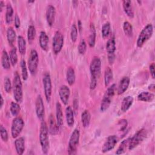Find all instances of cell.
Returning <instances> with one entry per match:
<instances>
[{
	"label": "cell",
	"instance_id": "c3c4849f",
	"mask_svg": "<svg viewBox=\"0 0 155 155\" xmlns=\"http://www.w3.org/2000/svg\"><path fill=\"white\" fill-rule=\"evenodd\" d=\"M108 62L110 63V65L113 64L115 60V54H108Z\"/></svg>",
	"mask_w": 155,
	"mask_h": 155
},
{
	"label": "cell",
	"instance_id": "30bf717a",
	"mask_svg": "<svg viewBox=\"0 0 155 155\" xmlns=\"http://www.w3.org/2000/svg\"><path fill=\"white\" fill-rule=\"evenodd\" d=\"M42 83L44 86V91L45 99L47 102H49L51 100V92H52V84H51V76L48 72H46L44 73L42 78Z\"/></svg>",
	"mask_w": 155,
	"mask_h": 155
},
{
	"label": "cell",
	"instance_id": "4fadbf2b",
	"mask_svg": "<svg viewBox=\"0 0 155 155\" xmlns=\"http://www.w3.org/2000/svg\"><path fill=\"white\" fill-rule=\"evenodd\" d=\"M35 110L36 114L38 119L42 120L45 114V108L43 100L41 95H38L35 102Z\"/></svg>",
	"mask_w": 155,
	"mask_h": 155
},
{
	"label": "cell",
	"instance_id": "ee69618b",
	"mask_svg": "<svg viewBox=\"0 0 155 155\" xmlns=\"http://www.w3.org/2000/svg\"><path fill=\"white\" fill-rule=\"evenodd\" d=\"M0 134H1V139L5 142H7V140L8 139V133H7V130L5 128V127L2 125H1L0 126Z\"/></svg>",
	"mask_w": 155,
	"mask_h": 155
},
{
	"label": "cell",
	"instance_id": "f6af8a7d",
	"mask_svg": "<svg viewBox=\"0 0 155 155\" xmlns=\"http://www.w3.org/2000/svg\"><path fill=\"white\" fill-rule=\"evenodd\" d=\"M14 22H15V26L16 28H19L20 25H21V22H20V19L19 17L18 16V15H15V18H14Z\"/></svg>",
	"mask_w": 155,
	"mask_h": 155
},
{
	"label": "cell",
	"instance_id": "44dd1931",
	"mask_svg": "<svg viewBox=\"0 0 155 155\" xmlns=\"http://www.w3.org/2000/svg\"><path fill=\"white\" fill-rule=\"evenodd\" d=\"M56 119L59 127H62L64 124L63 112L62 106L59 102H57L56 104Z\"/></svg>",
	"mask_w": 155,
	"mask_h": 155
},
{
	"label": "cell",
	"instance_id": "3957f363",
	"mask_svg": "<svg viewBox=\"0 0 155 155\" xmlns=\"http://www.w3.org/2000/svg\"><path fill=\"white\" fill-rule=\"evenodd\" d=\"M12 88L15 100L18 103L22 102L23 99L22 84L20 76L17 71H15L14 73Z\"/></svg>",
	"mask_w": 155,
	"mask_h": 155
},
{
	"label": "cell",
	"instance_id": "ac0fdd59",
	"mask_svg": "<svg viewBox=\"0 0 155 155\" xmlns=\"http://www.w3.org/2000/svg\"><path fill=\"white\" fill-rule=\"evenodd\" d=\"M65 118L67 124L69 127H72L74 124V111L70 106H68L65 108Z\"/></svg>",
	"mask_w": 155,
	"mask_h": 155
},
{
	"label": "cell",
	"instance_id": "b9f144b4",
	"mask_svg": "<svg viewBox=\"0 0 155 155\" xmlns=\"http://www.w3.org/2000/svg\"><path fill=\"white\" fill-rule=\"evenodd\" d=\"M78 52L81 54H84L87 50V43L84 39H82L78 45Z\"/></svg>",
	"mask_w": 155,
	"mask_h": 155
},
{
	"label": "cell",
	"instance_id": "e575fe53",
	"mask_svg": "<svg viewBox=\"0 0 155 155\" xmlns=\"http://www.w3.org/2000/svg\"><path fill=\"white\" fill-rule=\"evenodd\" d=\"M9 57H10V60L11 64L13 67L15 66L16 64L18 62V55H17V50L15 47H13L12 50L10 51L9 54Z\"/></svg>",
	"mask_w": 155,
	"mask_h": 155
},
{
	"label": "cell",
	"instance_id": "8d00e7d4",
	"mask_svg": "<svg viewBox=\"0 0 155 155\" xmlns=\"http://www.w3.org/2000/svg\"><path fill=\"white\" fill-rule=\"evenodd\" d=\"M123 30L126 36L131 37L133 36V27L128 21H125L123 24Z\"/></svg>",
	"mask_w": 155,
	"mask_h": 155
},
{
	"label": "cell",
	"instance_id": "60d3db41",
	"mask_svg": "<svg viewBox=\"0 0 155 155\" xmlns=\"http://www.w3.org/2000/svg\"><path fill=\"white\" fill-rule=\"evenodd\" d=\"M78 30L76 25V24H73L71 25V31H70V38L71 40L73 42H75L77 40L78 38Z\"/></svg>",
	"mask_w": 155,
	"mask_h": 155
},
{
	"label": "cell",
	"instance_id": "7dc6e473",
	"mask_svg": "<svg viewBox=\"0 0 155 155\" xmlns=\"http://www.w3.org/2000/svg\"><path fill=\"white\" fill-rule=\"evenodd\" d=\"M120 123L121 124V128L120 130L122 131H124L126 129L127 126V121L125 119H122L121 120H120Z\"/></svg>",
	"mask_w": 155,
	"mask_h": 155
},
{
	"label": "cell",
	"instance_id": "d6a6232c",
	"mask_svg": "<svg viewBox=\"0 0 155 155\" xmlns=\"http://www.w3.org/2000/svg\"><path fill=\"white\" fill-rule=\"evenodd\" d=\"M13 9L10 4H8L6 6L5 13V21L7 24H10L13 21Z\"/></svg>",
	"mask_w": 155,
	"mask_h": 155
},
{
	"label": "cell",
	"instance_id": "cb8c5ba5",
	"mask_svg": "<svg viewBox=\"0 0 155 155\" xmlns=\"http://www.w3.org/2000/svg\"><path fill=\"white\" fill-rule=\"evenodd\" d=\"M154 99V94L151 92L143 91L139 93L137 96V99L139 101L143 102H152Z\"/></svg>",
	"mask_w": 155,
	"mask_h": 155
},
{
	"label": "cell",
	"instance_id": "4316f807",
	"mask_svg": "<svg viewBox=\"0 0 155 155\" xmlns=\"http://www.w3.org/2000/svg\"><path fill=\"white\" fill-rule=\"evenodd\" d=\"M106 50L108 54H114V52L116 49V41L114 37L111 38L108 40L106 44Z\"/></svg>",
	"mask_w": 155,
	"mask_h": 155
},
{
	"label": "cell",
	"instance_id": "8fae6325",
	"mask_svg": "<svg viewBox=\"0 0 155 155\" xmlns=\"http://www.w3.org/2000/svg\"><path fill=\"white\" fill-rule=\"evenodd\" d=\"M64 45V36L59 31H56L53 38L52 47L54 54H57L61 51Z\"/></svg>",
	"mask_w": 155,
	"mask_h": 155
},
{
	"label": "cell",
	"instance_id": "ba28073f",
	"mask_svg": "<svg viewBox=\"0 0 155 155\" xmlns=\"http://www.w3.org/2000/svg\"><path fill=\"white\" fill-rule=\"evenodd\" d=\"M39 64V56L36 50L32 49L30 51L28 59L27 66L31 75H35L38 70Z\"/></svg>",
	"mask_w": 155,
	"mask_h": 155
},
{
	"label": "cell",
	"instance_id": "bcb514c9",
	"mask_svg": "<svg viewBox=\"0 0 155 155\" xmlns=\"http://www.w3.org/2000/svg\"><path fill=\"white\" fill-rule=\"evenodd\" d=\"M150 74H151V76L152 77L153 79H154V77H155V71H154V68H155V65H154V63H151L150 65Z\"/></svg>",
	"mask_w": 155,
	"mask_h": 155
},
{
	"label": "cell",
	"instance_id": "277c9868",
	"mask_svg": "<svg viewBox=\"0 0 155 155\" xmlns=\"http://www.w3.org/2000/svg\"><path fill=\"white\" fill-rule=\"evenodd\" d=\"M115 90H116V85L113 84L111 85H110L105 92L104 97L101 101V106H100V110L102 112L105 111L109 108L111 103L112 99L114 95Z\"/></svg>",
	"mask_w": 155,
	"mask_h": 155
},
{
	"label": "cell",
	"instance_id": "ab89813d",
	"mask_svg": "<svg viewBox=\"0 0 155 155\" xmlns=\"http://www.w3.org/2000/svg\"><path fill=\"white\" fill-rule=\"evenodd\" d=\"M110 29H111V25L109 22H105L102 27V35L104 38H105L108 37L110 33Z\"/></svg>",
	"mask_w": 155,
	"mask_h": 155
},
{
	"label": "cell",
	"instance_id": "74e56055",
	"mask_svg": "<svg viewBox=\"0 0 155 155\" xmlns=\"http://www.w3.org/2000/svg\"><path fill=\"white\" fill-rule=\"evenodd\" d=\"M36 33V32L35 26L33 25H29L27 30V38L30 42H31L35 39Z\"/></svg>",
	"mask_w": 155,
	"mask_h": 155
},
{
	"label": "cell",
	"instance_id": "9c48e42d",
	"mask_svg": "<svg viewBox=\"0 0 155 155\" xmlns=\"http://www.w3.org/2000/svg\"><path fill=\"white\" fill-rule=\"evenodd\" d=\"M24 127V122L20 117H15L12 124L11 134L13 139L17 138L21 134Z\"/></svg>",
	"mask_w": 155,
	"mask_h": 155
},
{
	"label": "cell",
	"instance_id": "7bdbcfd3",
	"mask_svg": "<svg viewBox=\"0 0 155 155\" xmlns=\"http://www.w3.org/2000/svg\"><path fill=\"white\" fill-rule=\"evenodd\" d=\"M4 90L7 93H10L11 91V90L12 88V84L11 82L10 79L8 77H5L4 79Z\"/></svg>",
	"mask_w": 155,
	"mask_h": 155
},
{
	"label": "cell",
	"instance_id": "ffe728a7",
	"mask_svg": "<svg viewBox=\"0 0 155 155\" xmlns=\"http://www.w3.org/2000/svg\"><path fill=\"white\" fill-rule=\"evenodd\" d=\"M15 147L16 153L19 155H22L25 151V140L23 137H19L15 141Z\"/></svg>",
	"mask_w": 155,
	"mask_h": 155
},
{
	"label": "cell",
	"instance_id": "5b68a950",
	"mask_svg": "<svg viewBox=\"0 0 155 155\" xmlns=\"http://www.w3.org/2000/svg\"><path fill=\"white\" fill-rule=\"evenodd\" d=\"M153 33V27L151 24H148L140 31L137 39L136 44L139 48L142 47L145 43L152 36Z\"/></svg>",
	"mask_w": 155,
	"mask_h": 155
},
{
	"label": "cell",
	"instance_id": "2e32d148",
	"mask_svg": "<svg viewBox=\"0 0 155 155\" xmlns=\"http://www.w3.org/2000/svg\"><path fill=\"white\" fill-rule=\"evenodd\" d=\"M48 121V132L52 135H55L58 134L59 127L57 123L56 119H55L54 116L52 114L50 115Z\"/></svg>",
	"mask_w": 155,
	"mask_h": 155
},
{
	"label": "cell",
	"instance_id": "7c38bea8",
	"mask_svg": "<svg viewBox=\"0 0 155 155\" xmlns=\"http://www.w3.org/2000/svg\"><path fill=\"white\" fill-rule=\"evenodd\" d=\"M117 141L118 138L116 135L109 136L102 147V152L103 153H105L113 150L117 144Z\"/></svg>",
	"mask_w": 155,
	"mask_h": 155
},
{
	"label": "cell",
	"instance_id": "d4e9b609",
	"mask_svg": "<svg viewBox=\"0 0 155 155\" xmlns=\"http://www.w3.org/2000/svg\"><path fill=\"white\" fill-rule=\"evenodd\" d=\"M1 65L4 69L8 70L10 68L11 62L10 60V57L6 51V50H3L1 55Z\"/></svg>",
	"mask_w": 155,
	"mask_h": 155
},
{
	"label": "cell",
	"instance_id": "e0dca14e",
	"mask_svg": "<svg viewBox=\"0 0 155 155\" xmlns=\"http://www.w3.org/2000/svg\"><path fill=\"white\" fill-rule=\"evenodd\" d=\"M130 79L128 76L123 77L119 83L117 92L119 95L123 94L128 89L130 85Z\"/></svg>",
	"mask_w": 155,
	"mask_h": 155
},
{
	"label": "cell",
	"instance_id": "f1b7e54d",
	"mask_svg": "<svg viewBox=\"0 0 155 155\" xmlns=\"http://www.w3.org/2000/svg\"><path fill=\"white\" fill-rule=\"evenodd\" d=\"M91 119V114L88 110H84L81 114V122L84 128H87L89 126Z\"/></svg>",
	"mask_w": 155,
	"mask_h": 155
},
{
	"label": "cell",
	"instance_id": "f35d334b",
	"mask_svg": "<svg viewBox=\"0 0 155 155\" xmlns=\"http://www.w3.org/2000/svg\"><path fill=\"white\" fill-rule=\"evenodd\" d=\"M20 66L21 68V75L23 80L26 81L28 79V71L26 62L24 60H21L20 63Z\"/></svg>",
	"mask_w": 155,
	"mask_h": 155
},
{
	"label": "cell",
	"instance_id": "836d02e7",
	"mask_svg": "<svg viewBox=\"0 0 155 155\" xmlns=\"http://www.w3.org/2000/svg\"><path fill=\"white\" fill-rule=\"evenodd\" d=\"M7 38L9 45L13 46L16 39V32L12 27L8 28L7 30Z\"/></svg>",
	"mask_w": 155,
	"mask_h": 155
},
{
	"label": "cell",
	"instance_id": "83f0119b",
	"mask_svg": "<svg viewBox=\"0 0 155 155\" xmlns=\"http://www.w3.org/2000/svg\"><path fill=\"white\" fill-rule=\"evenodd\" d=\"M66 79L69 85H73L74 84L76 80V76L73 68L71 67L68 68L66 73Z\"/></svg>",
	"mask_w": 155,
	"mask_h": 155
},
{
	"label": "cell",
	"instance_id": "db71d44e",
	"mask_svg": "<svg viewBox=\"0 0 155 155\" xmlns=\"http://www.w3.org/2000/svg\"><path fill=\"white\" fill-rule=\"evenodd\" d=\"M0 97H1V105H0V107H1V108H2V107L3 106V104H4V99H3L2 94H1Z\"/></svg>",
	"mask_w": 155,
	"mask_h": 155
},
{
	"label": "cell",
	"instance_id": "9a60e30c",
	"mask_svg": "<svg viewBox=\"0 0 155 155\" xmlns=\"http://www.w3.org/2000/svg\"><path fill=\"white\" fill-rule=\"evenodd\" d=\"M56 16L55 7L52 5H48L46 10V19L49 26L51 27L54 22Z\"/></svg>",
	"mask_w": 155,
	"mask_h": 155
},
{
	"label": "cell",
	"instance_id": "681fc988",
	"mask_svg": "<svg viewBox=\"0 0 155 155\" xmlns=\"http://www.w3.org/2000/svg\"><path fill=\"white\" fill-rule=\"evenodd\" d=\"M78 101L76 99H74V102H73V109H74V112H76V111L78 110Z\"/></svg>",
	"mask_w": 155,
	"mask_h": 155
},
{
	"label": "cell",
	"instance_id": "603a6c76",
	"mask_svg": "<svg viewBox=\"0 0 155 155\" xmlns=\"http://www.w3.org/2000/svg\"><path fill=\"white\" fill-rule=\"evenodd\" d=\"M133 97L131 96H127L124 97L122 101L120 110L122 112H126L132 105L133 103Z\"/></svg>",
	"mask_w": 155,
	"mask_h": 155
},
{
	"label": "cell",
	"instance_id": "f907efd6",
	"mask_svg": "<svg viewBox=\"0 0 155 155\" xmlns=\"http://www.w3.org/2000/svg\"><path fill=\"white\" fill-rule=\"evenodd\" d=\"M82 29V24L81 21L80 20H79L78 22V30L80 32H81Z\"/></svg>",
	"mask_w": 155,
	"mask_h": 155
},
{
	"label": "cell",
	"instance_id": "7a4b0ae2",
	"mask_svg": "<svg viewBox=\"0 0 155 155\" xmlns=\"http://www.w3.org/2000/svg\"><path fill=\"white\" fill-rule=\"evenodd\" d=\"M48 129L46 122L42 120L41 123L39 130V142L41 147L42 151L44 154H47L49 150V137H48Z\"/></svg>",
	"mask_w": 155,
	"mask_h": 155
},
{
	"label": "cell",
	"instance_id": "1f68e13d",
	"mask_svg": "<svg viewBox=\"0 0 155 155\" xmlns=\"http://www.w3.org/2000/svg\"><path fill=\"white\" fill-rule=\"evenodd\" d=\"M113 71L111 70V68L109 67H106L105 70V73H104V84L105 87H107L111 81L113 79Z\"/></svg>",
	"mask_w": 155,
	"mask_h": 155
},
{
	"label": "cell",
	"instance_id": "6da1fadb",
	"mask_svg": "<svg viewBox=\"0 0 155 155\" xmlns=\"http://www.w3.org/2000/svg\"><path fill=\"white\" fill-rule=\"evenodd\" d=\"M90 71L91 74L90 88L91 90H94L97 85V79L101 72V61L99 58L94 56L92 59L90 64Z\"/></svg>",
	"mask_w": 155,
	"mask_h": 155
},
{
	"label": "cell",
	"instance_id": "11a10c76",
	"mask_svg": "<svg viewBox=\"0 0 155 155\" xmlns=\"http://www.w3.org/2000/svg\"><path fill=\"white\" fill-rule=\"evenodd\" d=\"M35 2V1H28V3H33Z\"/></svg>",
	"mask_w": 155,
	"mask_h": 155
},
{
	"label": "cell",
	"instance_id": "f5cc1de1",
	"mask_svg": "<svg viewBox=\"0 0 155 155\" xmlns=\"http://www.w3.org/2000/svg\"><path fill=\"white\" fill-rule=\"evenodd\" d=\"M4 7V3L2 1H0V10H1V12L2 11Z\"/></svg>",
	"mask_w": 155,
	"mask_h": 155
},
{
	"label": "cell",
	"instance_id": "f546056e",
	"mask_svg": "<svg viewBox=\"0 0 155 155\" xmlns=\"http://www.w3.org/2000/svg\"><path fill=\"white\" fill-rule=\"evenodd\" d=\"M130 140V137H128L127 139H124V140L122 141V142L120 143V145L119 146L118 148L116 151V154H123L127 151V149L128 148Z\"/></svg>",
	"mask_w": 155,
	"mask_h": 155
},
{
	"label": "cell",
	"instance_id": "d590c367",
	"mask_svg": "<svg viewBox=\"0 0 155 155\" xmlns=\"http://www.w3.org/2000/svg\"><path fill=\"white\" fill-rule=\"evenodd\" d=\"M10 112L12 116L16 117L18 116V114L19 113L21 110V107L18 102H12L10 104Z\"/></svg>",
	"mask_w": 155,
	"mask_h": 155
},
{
	"label": "cell",
	"instance_id": "5bb4252c",
	"mask_svg": "<svg viewBox=\"0 0 155 155\" xmlns=\"http://www.w3.org/2000/svg\"><path fill=\"white\" fill-rule=\"evenodd\" d=\"M59 96L62 102L65 105H67L68 103L70 96V88L67 85L61 86L59 90Z\"/></svg>",
	"mask_w": 155,
	"mask_h": 155
},
{
	"label": "cell",
	"instance_id": "d6986e66",
	"mask_svg": "<svg viewBox=\"0 0 155 155\" xmlns=\"http://www.w3.org/2000/svg\"><path fill=\"white\" fill-rule=\"evenodd\" d=\"M39 42L41 48L44 51H47L48 48L49 38L45 31H41L39 38Z\"/></svg>",
	"mask_w": 155,
	"mask_h": 155
},
{
	"label": "cell",
	"instance_id": "52a82bcc",
	"mask_svg": "<svg viewBox=\"0 0 155 155\" xmlns=\"http://www.w3.org/2000/svg\"><path fill=\"white\" fill-rule=\"evenodd\" d=\"M80 131L78 129H74L69 139L68 147V153L70 155L76 154L77 153V148L79 142Z\"/></svg>",
	"mask_w": 155,
	"mask_h": 155
},
{
	"label": "cell",
	"instance_id": "8992f818",
	"mask_svg": "<svg viewBox=\"0 0 155 155\" xmlns=\"http://www.w3.org/2000/svg\"><path fill=\"white\" fill-rule=\"evenodd\" d=\"M147 131L145 128H141L138 130L131 137H130L128 150H132L138 146L147 137Z\"/></svg>",
	"mask_w": 155,
	"mask_h": 155
},
{
	"label": "cell",
	"instance_id": "7402d4cb",
	"mask_svg": "<svg viewBox=\"0 0 155 155\" xmlns=\"http://www.w3.org/2000/svg\"><path fill=\"white\" fill-rule=\"evenodd\" d=\"M122 7L125 14L130 18L134 17V11L133 9L131 1L129 0H125L122 2Z\"/></svg>",
	"mask_w": 155,
	"mask_h": 155
},
{
	"label": "cell",
	"instance_id": "816d5d0a",
	"mask_svg": "<svg viewBox=\"0 0 155 155\" xmlns=\"http://www.w3.org/2000/svg\"><path fill=\"white\" fill-rule=\"evenodd\" d=\"M148 89L149 90H150V91L151 92H154V89H155V85L154 84H151L148 86Z\"/></svg>",
	"mask_w": 155,
	"mask_h": 155
},
{
	"label": "cell",
	"instance_id": "484cf974",
	"mask_svg": "<svg viewBox=\"0 0 155 155\" xmlns=\"http://www.w3.org/2000/svg\"><path fill=\"white\" fill-rule=\"evenodd\" d=\"M90 35L88 37V43L90 46V47H93L95 45V42H96V29L94 27V25L93 24H90Z\"/></svg>",
	"mask_w": 155,
	"mask_h": 155
},
{
	"label": "cell",
	"instance_id": "4dcf8cb0",
	"mask_svg": "<svg viewBox=\"0 0 155 155\" xmlns=\"http://www.w3.org/2000/svg\"><path fill=\"white\" fill-rule=\"evenodd\" d=\"M18 50L21 54L24 55L26 53V41L22 36L18 37Z\"/></svg>",
	"mask_w": 155,
	"mask_h": 155
}]
</instances>
